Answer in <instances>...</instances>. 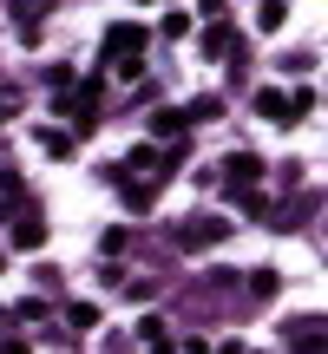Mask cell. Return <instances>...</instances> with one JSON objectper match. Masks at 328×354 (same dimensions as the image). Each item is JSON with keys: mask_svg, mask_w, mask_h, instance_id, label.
Wrapping results in <instances>:
<instances>
[{"mask_svg": "<svg viewBox=\"0 0 328 354\" xmlns=\"http://www.w3.org/2000/svg\"><path fill=\"white\" fill-rule=\"evenodd\" d=\"M13 243H20V250H39V243H46V223H39V216H20V223H13Z\"/></svg>", "mask_w": 328, "mask_h": 354, "instance_id": "6", "label": "cell"}, {"mask_svg": "<svg viewBox=\"0 0 328 354\" xmlns=\"http://www.w3.org/2000/svg\"><path fill=\"white\" fill-rule=\"evenodd\" d=\"M152 131H158V138H177V131H184V112H158Z\"/></svg>", "mask_w": 328, "mask_h": 354, "instance_id": "10", "label": "cell"}, {"mask_svg": "<svg viewBox=\"0 0 328 354\" xmlns=\"http://www.w3.org/2000/svg\"><path fill=\"white\" fill-rule=\"evenodd\" d=\"M256 112H263V118H276V125H289V118H295V105H289V92L263 86V92H256Z\"/></svg>", "mask_w": 328, "mask_h": 354, "instance_id": "4", "label": "cell"}, {"mask_svg": "<svg viewBox=\"0 0 328 354\" xmlns=\"http://www.w3.org/2000/svg\"><path fill=\"white\" fill-rule=\"evenodd\" d=\"M224 184H230V190H237V197H243V190H256V184H263V165H256L250 151L224 158Z\"/></svg>", "mask_w": 328, "mask_h": 354, "instance_id": "3", "label": "cell"}, {"mask_svg": "<svg viewBox=\"0 0 328 354\" xmlns=\"http://www.w3.org/2000/svg\"><path fill=\"white\" fill-rule=\"evenodd\" d=\"M203 53H210V59H224V53H230V59H237V53H243V39L230 33V26H210V33H203Z\"/></svg>", "mask_w": 328, "mask_h": 354, "instance_id": "5", "label": "cell"}, {"mask_svg": "<svg viewBox=\"0 0 328 354\" xmlns=\"http://www.w3.org/2000/svg\"><path fill=\"white\" fill-rule=\"evenodd\" d=\"M66 322H73V328H99V308H92V302H73V308H66Z\"/></svg>", "mask_w": 328, "mask_h": 354, "instance_id": "9", "label": "cell"}, {"mask_svg": "<svg viewBox=\"0 0 328 354\" xmlns=\"http://www.w3.org/2000/svg\"><path fill=\"white\" fill-rule=\"evenodd\" d=\"M145 26L138 20H118V26H105V66L112 73H125V79H138V66H145Z\"/></svg>", "mask_w": 328, "mask_h": 354, "instance_id": "1", "label": "cell"}, {"mask_svg": "<svg viewBox=\"0 0 328 354\" xmlns=\"http://www.w3.org/2000/svg\"><path fill=\"white\" fill-rule=\"evenodd\" d=\"M0 354H33V348H26V342H0Z\"/></svg>", "mask_w": 328, "mask_h": 354, "instance_id": "12", "label": "cell"}, {"mask_svg": "<svg viewBox=\"0 0 328 354\" xmlns=\"http://www.w3.org/2000/svg\"><path fill=\"white\" fill-rule=\"evenodd\" d=\"M282 13H289L282 0H256V26H263V33H276V26H282Z\"/></svg>", "mask_w": 328, "mask_h": 354, "instance_id": "8", "label": "cell"}, {"mask_svg": "<svg viewBox=\"0 0 328 354\" xmlns=\"http://www.w3.org/2000/svg\"><path fill=\"white\" fill-rule=\"evenodd\" d=\"M217 112H224V99H217V92H203V99L184 105V125H203V118H217Z\"/></svg>", "mask_w": 328, "mask_h": 354, "instance_id": "7", "label": "cell"}, {"mask_svg": "<svg viewBox=\"0 0 328 354\" xmlns=\"http://www.w3.org/2000/svg\"><path fill=\"white\" fill-rule=\"evenodd\" d=\"M152 354H177V348H171V342H152Z\"/></svg>", "mask_w": 328, "mask_h": 354, "instance_id": "13", "label": "cell"}, {"mask_svg": "<svg viewBox=\"0 0 328 354\" xmlns=\"http://www.w3.org/2000/svg\"><path fill=\"white\" fill-rule=\"evenodd\" d=\"M224 236H230V216H210V210L177 223V250H190V256H197V250H217Z\"/></svg>", "mask_w": 328, "mask_h": 354, "instance_id": "2", "label": "cell"}, {"mask_svg": "<svg viewBox=\"0 0 328 354\" xmlns=\"http://www.w3.org/2000/svg\"><path fill=\"white\" fill-rule=\"evenodd\" d=\"M0 269H7V256H0Z\"/></svg>", "mask_w": 328, "mask_h": 354, "instance_id": "14", "label": "cell"}, {"mask_svg": "<svg viewBox=\"0 0 328 354\" xmlns=\"http://www.w3.org/2000/svg\"><path fill=\"white\" fill-rule=\"evenodd\" d=\"M190 33V13H164V39H184Z\"/></svg>", "mask_w": 328, "mask_h": 354, "instance_id": "11", "label": "cell"}, {"mask_svg": "<svg viewBox=\"0 0 328 354\" xmlns=\"http://www.w3.org/2000/svg\"><path fill=\"white\" fill-rule=\"evenodd\" d=\"M0 322H7V315H0Z\"/></svg>", "mask_w": 328, "mask_h": 354, "instance_id": "15", "label": "cell"}]
</instances>
